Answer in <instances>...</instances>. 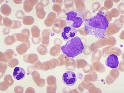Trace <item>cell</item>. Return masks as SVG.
<instances>
[{"instance_id": "7a4b0ae2", "label": "cell", "mask_w": 124, "mask_h": 93, "mask_svg": "<svg viewBox=\"0 0 124 93\" xmlns=\"http://www.w3.org/2000/svg\"><path fill=\"white\" fill-rule=\"evenodd\" d=\"M84 49V44L81 39L78 36L68 41L65 44L61 47L62 53L68 57L73 58L82 53Z\"/></svg>"}, {"instance_id": "277c9868", "label": "cell", "mask_w": 124, "mask_h": 93, "mask_svg": "<svg viewBox=\"0 0 124 93\" xmlns=\"http://www.w3.org/2000/svg\"><path fill=\"white\" fill-rule=\"evenodd\" d=\"M78 30L73 27L67 25L62 30L61 36L64 41H69L75 37L78 34Z\"/></svg>"}, {"instance_id": "5b68a950", "label": "cell", "mask_w": 124, "mask_h": 93, "mask_svg": "<svg viewBox=\"0 0 124 93\" xmlns=\"http://www.w3.org/2000/svg\"><path fill=\"white\" fill-rule=\"evenodd\" d=\"M62 80L66 85L72 86L77 81V77L73 71H67L62 75Z\"/></svg>"}, {"instance_id": "3957f363", "label": "cell", "mask_w": 124, "mask_h": 93, "mask_svg": "<svg viewBox=\"0 0 124 93\" xmlns=\"http://www.w3.org/2000/svg\"><path fill=\"white\" fill-rule=\"evenodd\" d=\"M66 22L68 25L78 29L82 26L84 22V17L82 12L77 10L69 11L66 14Z\"/></svg>"}, {"instance_id": "8992f818", "label": "cell", "mask_w": 124, "mask_h": 93, "mask_svg": "<svg viewBox=\"0 0 124 93\" xmlns=\"http://www.w3.org/2000/svg\"><path fill=\"white\" fill-rule=\"evenodd\" d=\"M107 66L111 69L117 68L119 65V60L118 56L115 54L109 55L105 60Z\"/></svg>"}, {"instance_id": "6da1fadb", "label": "cell", "mask_w": 124, "mask_h": 93, "mask_svg": "<svg viewBox=\"0 0 124 93\" xmlns=\"http://www.w3.org/2000/svg\"><path fill=\"white\" fill-rule=\"evenodd\" d=\"M109 25V23L105 15L99 12L85 21L84 28L87 35L102 39L105 37Z\"/></svg>"}, {"instance_id": "52a82bcc", "label": "cell", "mask_w": 124, "mask_h": 93, "mask_svg": "<svg viewBox=\"0 0 124 93\" xmlns=\"http://www.w3.org/2000/svg\"><path fill=\"white\" fill-rule=\"evenodd\" d=\"M25 72L22 67H16L14 69L13 72V78L18 80H23L25 77Z\"/></svg>"}]
</instances>
